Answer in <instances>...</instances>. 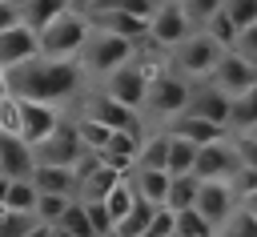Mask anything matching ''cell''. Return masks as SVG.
I'll return each instance as SVG.
<instances>
[{"mask_svg": "<svg viewBox=\"0 0 257 237\" xmlns=\"http://www.w3.org/2000/svg\"><path fill=\"white\" fill-rule=\"evenodd\" d=\"M229 141H233L237 161L249 165V169H257V129H253V133H229Z\"/></svg>", "mask_w": 257, "mask_h": 237, "instance_id": "e575fe53", "label": "cell"}, {"mask_svg": "<svg viewBox=\"0 0 257 237\" xmlns=\"http://www.w3.org/2000/svg\"><path fill=\"white\" fill-rule=\"evenodd\" d=\"M4 205H8V209H32V205H36V185H32V177H12V181H8V193H4Z\"/></svg>", "mask_w": 257, "mask_h": 237, "instance_id": "1f68e13d", "label": "cell"}, {"mask_svg": "<svg viewBox=\"0 0 257 237\" xmlns=\"http://www.w3.org/2000/svg\"><path fill=\"white\" fill-rule=\"evenodd\" d=\"M201 28H205V32H209V36H213L217 44H225V48H229V44L237 40V24H233V16L225 12V4H221V8H217V12H213V16L205 20V24H201Z\"/></svg>", "mask_w": 257, "mask_h": 237, "instance_id": "4dcf8cb0", "label": "cell"}, {"mask_svg": "<svg viewBox=\"0 0 257 237\" xmlns=\"http://www.w3.org/2000/svg\"><path fill=\"white\" fill-rule=\"evenodd\" d=\"M68 201H72V193H40V189H36V205H32V213H36V221L44 225V233H52V225H56V217L64 213Z\"/></svg>", "mask_w": 257, "mask_h": 237, "instance_id": "d4e9b609", "label": "cell"}, {"mask_svg": "<svg viewBox=\"0 0 257 237\" xmlns=\"http://www.w3.org/2000/svg\"><path fill=\"white\" fill-rule=\"evenodd\" d=\"M205 80L233 96V92H241V88H249V84L257 80V60H249V56L237 52V48H221V56H217V64H213V72H209Z\"/></svg>", "mask_w": 257, "mask_h": 237, "instance_id": "ba28073f", "label": "cell"}, {"mask_svg": "<svg viewBox=\"0 0 257 237\" xmlns=\"http://www.w3.org/2000/svg\"><path fill=\"white\" fill-rule=\"evenodd\" d=\"M24 16H20V4L16 0H0V28H12V24H20Z\"/></svg>", "mask_w": 257, "mask_h": 237, "instance_id": "60d3db41", "label": "cell"}, {"mask_svg": "<svg viewBox=\"0 0 257 237\" xmlns=\"http://www.w3.org/2000/svg\"><path fill=\"white\" fill-rule=\"evenodd\" d=\"M153 201H145V197H137L133 201V209L116 221V233H128V237H141V233H149V217H153Z\"/></svg>", "mask_w": 257, "mask_h": 237, "instance_id": "4316f807", "label": "cell"}, {"mask_svg": "<svg viewBox=\"0 0 257 237\" xmlns=\"http://www.w3.org/2000/svg\"><path fill=\"white\" fill-rule=\"evenodd\" d=\"M237 165H241V161H237V153H233V141H229V133H225V137H217V141H205V145H197L193 173H197L201 181H213V177L229 181Z\"/></svg>", "mask_w": 257, "mask_h": 237, "instance_id": "30bf717a", "label": "cell"}, {"mask_svg": "<svg viewBox=\"0 0 257 237\" xmlns=\"http://www.w3.org/2000/svg\"><path fill=\"white\" fill-rule=\"evenodd\" d=\"M137 40H128V36H116V32H104V28H96L92 24V32H88V40L80 44V52H76V64L84 68V72H92V76H104V72H112L116 64H124V60H133L137 56Z\"/></svg>", "mask_w": 257, "mask_h": 237, "instance_id": "7a4b0ae2", "label": "cell"}, {"mask_svg": "<svg viewBox=\"0 0 257 237\" xmlns=\"http://www.w3.org/2000/svg\"><path fill=\"white\" fill-rule=\"evenodd\" d=\"M173 229H177V213L169 205H157L149 217V237H173Z\"/></svg>", "mask_w": 257, "mask_h": 237, "instance_id": "74e56055", "label": "cell"}, {"mask_svg": "<svg viewBox=\"0 0 257 237\" xmlns=\"http://www.w3.org/2000/svg\"><path fill=\"white\" fill-rule=\"evenodd\" d=\"M88 32H92L88 12L64 8V12L52 16L44 28H36V40H40V52H48V56H76L80 44L88 40Z\"/></svg>", "mask_w": 257, "mask_h": 237, "instance_id": "3957f363", "label": "cell"}, {"mask_svg": "<svg viewBox=\"0 0 257 237\" xmlns=\"http://www.w3.org/2000/svg\"><path fill=\"white\" fill-rule=\"evenodd\" d=\"M100 80H104V92L116 96L120 104H133V108L145 104V92H149V68H145L137 56L124 60V64H116V68L104 72Z\"/></svg>", "mask_w": 257, "mask_h": 237, "instance_id": "8992f818", "label": "cell"}, {"mask_svg": "<svg viewBox=\"0 0 257 237\" xmlns=\"http://www.w3.org/2000/svg\"><path fill=\"white\" fill-rule=\"evenodd\" d=\"M221 48H225V44H217L205 28H201V32L193 28L185 40L173 44V68H177L181 76H189V80H205V76L213 72V64H217Z\"/></svg>", "mask_w": 257, "mask_h": 237, "instance_id": "277c9868", "label": "cell"}, {"mask_svg": "<svg viewBox=\"0 0 257 237\" xmlns=\"http://www.w3.org/2000/svg\"><path fill=\"white\" fill-rule=\"evenodd\" d=\"M225 12L233 16V24H237V32H241L245 24L257 20V0H225Z\"/></svg>", "mask_w": 257, "mask_h": 237, "instance_id": "f35d334b", "label": "cell"}, {"mask_svg": "<svg viewBox=\"0 0 257 237\" xmlns=\"http://www.w3.org/2000/svg\"><path fill=\"white\" fill-rule=\"evenodd\" d=\"M257 129V80L229 96V133H253Z\"/></svg>", "mask_w": 257, "mask_h": 237, "instance_id": "ac0fdd59", "label": "cell"}, {"mask_svg": "<svg viewBox=\"0 0 257 237\" xmlns=\"http://www.w3.org/2000/svg\"><path fill=\"white\" fill-rule=\"evenodd\" d=\"M173 133H185V137H193L197 145H205V141H217V137H225L229 129L225 125H217V121H209V116H197V112H177L173 116Z\"/></svg>", "mask_w": 257, "mask_h": 237, "instance_id": "44dd1931", "label": "cell"}, {"mask_svg": "<svg viewBox=\"0 0 257 237\" xmlns=\"http://www.w3.org/2000/svg\"><path fill=\"white\" fill-rule=\"evenodd\" d=\"M52 233H68V237H88L92 233V225H88V209H84V201H68L64 205V213L56 217V225H52Z\"/></svg>", "mask_w": 257, "mask_h": 237, "instance_id": "cb8c5ba5", "label": "cell"}, {"mask_svg": "<svg viewBox=\"0 0 257 237\" xmlns=\"http://www.w3.org/2000/svg\"><path fill=\"white\" fill-rule=\"evenodd\" d=\"M32 169H36L32 145L16 129H0V173H8V177H32Z\"/></svg>", "mask_w": 257, "mask_h": 237, "instance_id": "5bb4252c", "label": "cell"}, {"mask_svg": "<svg viewBox=\"0 0 257 237\" xmlns=\"http://www.w3.org/2000/svg\"><path fill=\"white\" fill-rule=\"evenodd\" d=\"M32 185L40 193H72L76 197V169L72 165H36Z\"/></svg>", "mask_w": 257, "mask_h": 237, "instance_id": "d6986e66", "label": "cell"}, {"mask_svg": "<svg viewBox=\"0 0 257 237\" xmlns=\"http://www.w3.org/2000/svg\"><path fill=\"white\" fill-rule=\"evenodd\" d=\"M189 104V76H181L177 68L173 72H153L149 76V92H145V112L161 116V121H173L177 112H185Z\"/></svg>", "mask_w": 257, "mask_h": 237, "instance_id": "5b68a950", "label": "cell"}, {"mask_svg": "<svg viewBox=\"0 0 257 237\" xmlns=\"http://www.w3.org/2000/svg\"><path fill=\"white\" fill-rule=\"evenodd\" d=\"M185 108L197 112V116H209V121H217V125L229 129V92H221V88L209 84V80L189 84V104H185Z\"/></svg>", "mask_w": 257, "mask_h": 237, "instance_id": "2e32d148", "label": "cell"}, {"mask_svg": "<svg viewBox=\"0 0 257 237\" xmlns=\"http://www.w3.org/2000/svg\"><path fill=\"white\" fill-rule=\"evenodd\" d=\"M84 116H92V121H100V125H108V129L145 133V129H141V108L120 104V100H116V96H108L104 88H100V92H92V96L84 100Z\"/></svg>", "mask_w": 257, "mask_h": 237, "instance_id": "7c38bea8", "label": "cell"}, {"mask_svg": "<svg viewBox=\"0 0 257 237\" xmlns=\"http://www.w3.org/2000/svg\"><path fill=\"white\" fill-rule=\"evenodd\" d=\"M241 201H245V205H249V209H253V213H257V189H253V193H245V197H241Z\"/></svg>", "mask_w": 257, "mask_h": 237, "instance_id": "7bdbcfd3", "label": "cell"}, {"mask_svg": "<svg viewBox=\"0 0 257 237\" xmlns=\"http://www.w3.org/2000/svg\"><path fill=\"white\" fill-rule=\"evenodd\" d=\"M16 100V133L28 141V145H36V141H44L56 125H60V112L48 104V100H24V96H12Z\"/></svg>", "mask_w": 257, "mask_h": 237, "instance_id": "9c48e42d", "label": "cell"}, {"mask_svg": "<svg viewBox=\"0 0 257 237\" xmlns=\"http://www.w3.org/2000/svg\"><path fill=\"white\" fill-rule=\"evenodd\" d=\"M177 4L185 8L189 24H193V28H201V24H205V20H209V16H213V12H217L225 0H177Z\"/></svg>", "mask_w": 257, "mask_h": 237, "instance_id": "d590c367", "label": "cell"}, {"mask_svg": "<svg viewBox=\"0 0 257 237\" xmlns=\"http://www.w3.org/2000/svg\"><path fill=\"white\" fill-rule=\"evenodd\" d=\"M169 161V133H157V137H145L141 149H137V165H153V169H165Z\"/></svg>", "mask_w": 257, "mask_h": 237, "instance_id": "f1b7e54d", "label": "cell"}, {"mask_svg": "<svg viewBox=\"0 0 257 237\" xmlns=\"http://www.w3.org/2000/svg\"><path fill=\"white\" fill-rule=\"evenodd\" d=\"M133 201H137V189H133V181H128V177H120V181L108 189V197H104V205H108L112 221H120V217L133 209Z\"/></svg>", "mask_w": 257, "mask_h": 237, "instance_id": "f546056e", "label": "cell"}, {"mask_svg": "<svg viewBox=\"0 0 257 237\" xmlns=\"http://www.w3.org/2000/svg\"><path fill=\"white\" fill-rule=\"evenodd\" d=\"M120 177H124V173H116V169H108V165L88 169L84 177H76V201H104L108 189H112Z\"/></svg>", "mask_w": 257, "mask_h": 237, "instance_id": "ffe728a7", "label": "cell"}, {"mask_svg": "<svg viewBox=\"0 0 257 237\" xmlns=\"http://www.w3.org/2000/svg\"><path fill=\"white\" fill-rule=\"evenodd\" d=\"M0 96H8V68H0Z\"/></svg>", "mask_w": 257, "mask_h": 237, "instance_id": "b9f144b4", "label": "cell"}, {"mask_svg": "<svg viewBox=\"0 0 257 237\" xmlns=\"http://www.w3.org/2000/svg\"><path fill=\"white\" fill-rule=\"evenodd\" d=\"M64 8H72L68 0H24L20 4V16H24V24H32V28H44L52 16H60Z\"/></svg>", "mask_w": 257, "mask_h": 237, "instance_id": "484cf974", "label": "cell"}, {"mask_svg": "<svg viewBox=\"0 0 257 237\" xmlns=\"http://www.w3.org/2000/svg\"><path fill=\"white\" fill-rule=\"evenodd\" d=\"M173 213H177V229H173V237H209V233H213V225L201 217L197 205H185V209H173Z\"/></svg>", "mask_w": 257, "mask_h": 237, "instance_id": "83f0119b", "label": "cell"}, {"mask_svg": "<svg viewBox=\"0 0 257 237\" xmlns=\"http://www.w3.org/2000/svg\"><path fill=\"white\" fill-rule=\"evenodd\" d=\"M84 209H88V225H92V233H116V221H112V213H108L104 201H84Z\"/></svg>", "mask_w": 257, "mask_h": 237, "instance_id": "8d00e7d4", "label": "cell"}, {"mask_svg": "<svg viewBox=\"0 0 257 237\" xmlns=\"http://www.w3.org/2000/svg\"><path fill=\"white\" fill-rule=\"evenodd\" d=\"M193 157H197V141L169 129V161H165V169L169 173H189L193 169Z\"/></svg>", "mask_w": 257, "mask_h": 237, "instance_id": "7402d4cb", "label": "cell"}, {"mask_svg": "<svg viewBox=\"0 0 257 237\" xmlns=\"http://www.w3.org/2000/svg\"><path fill=\"white\" fill-rule=\"evenodd\" d=\"M84 80V68L76 64V56H48V52H36L20 64L8 68V92L12 96H24V100H68Z\"/></svg>", "mask_w": 257, "mask_h": 237, "instance_id": "6da1fadb", "label": "cell"}, {"mask_svg": "<svg viewBox=\"0 0 257 237\" xmlns=\"http://www.w3.org/2000/svg\"><path fill=\"white\" fill-rule=\"evenodd\" d=\"M221 233H257V213H253L245 201H237V205L229 209V217L221 221Z\"/></svg>", "mask_w": 257, "mask_h": 237, "instance_id": "d6a6232c", "label": "cell"}, {"mask_svg": "<svg viewBox=\"0 0 257 237\" xmlns=\"http://www.w3.org/2000/svg\"><path fill=\"white\" fill-rule=\"evenodd\" d=\"M137 189V197L153 201V205H165V193H169V169H153V165H133V173H124Z\"/></svg>", "mask_w": 257, "mask_h": 237, "instance_id": "e0dca14e", "label": "cell"}, {"mask_svg": "<svg viewBox=\"0 0 257 237\" xmlns=\"http://www.w3.org/2000/svg\"><path fill=\"white\" fill-rule=\"evenodd\" d=\"M237 201H241V197L233 193V185L221 181V177H213V181H201V185H197V201H193V205L201 209V217H205V221L213 225V233H217L221 221L229 217V209H233Z\"/></svg>", "mask_w": 257, "mask_h": 237, "instance_id": "4fadbf2b", "label": "cell"}, {"mask_svg": "<svg viewBox=\"0 0 257 237\" xmlns=\"http://www.w3.org/2000/svg\"><path fill=\"white\" fill-rule=\"evenodd\" d=\"M40 52V40H36V28L32 24H12V28H0V68H12L28 56Z\"/></svg>", "mask_w": 257, "mask_h": 237, "instance_id": "9a60e30c", "label": "cell"}, {"mask_svg": "<svg viewBox=\"0 0 257 237\" xmlns=\"http://www.w3.org/2000/svg\"><path fill=\"white\" fill-rule=\"evenodd\" d=\"M197 185H201V177L189 169V173H173L169 177V193H165V205L169 209H185V205H193L197 201Z\"/></svg>", "mask_w": 257, "mask_h": 237, "instance_id": "603a6c76", "label": "cell"}, {"mask_svg": "<svg viewBox=\"0 0 257 237\" xmlns=\"http://www.w3.org/2000/svg\"><path fill=\"white\" fill-rule=\"evenodd\" d=\"M189 32H193V24H189L185 8H181L177 0H157V8H153V16H149V40L161 44V48H173V44L185 40Z\"/></svg>", "mask_w": 257, "mask_h": 237, "instance_id": "8fae6325", "label": "cell"}, {"mask_svg": "<svg viewBox=\"0 0 257 237\" xmlns=\"http://www.w3.org/2000/svg\"><path fill=\"white\" fill-rule=\"evenodd\" d=\"M68 4H72V8H80V12L88 8V0H68Z\"/></svg>", "mask_w": 257, "mask_h": 237, "instance_id": "ee69618b", "label": "cell"}, {"mask_svg": "<svg viewBox=\"0 0 257 237\" xmlns=\"http://www.w3.org/2000/svg\"><path fill=\"white\" fill-rule=\"evenodd\" d=\"M76 133H80V141H84L88 149H104L108 137H112V129L100 125V121H92V116H80V121H76Z\"/></svg>", "mask_w": 257, "mask_h": 237, "instance_id": "836d02e7", "label": "cell"}, {"mask_svg": "<svg viewBox=\"0 0 257 237\" xmlns=\"http://www.w3.org/2000/svg\"><path fill=\"white\" fill-rule=\"evenodd\" d=\"M88 145L80 141V133H76V125H56L44 141H36L32 145V157H36V165H76V157L84 153Z\"/></svg>", "mask_w": 257, "mask_h": 237, "instance_id": "52a82bcc", "label": "cell"}, {"mask_svg": "<svg viewBox=\"0 0 257 237\" xmlns=\"http://www.w3.org/2000/svg\"><path fill=\"white\" fill-rule=\"evenodd\" d=\"M229 48H237V52H245L249 60H257V20H253V24H245V28L237 32V40H233Z\"/></svg>", "mask_w": 257, "mask_h": 237, "instance_id": "ab89813d", "label": "cell"}]
</instances>
